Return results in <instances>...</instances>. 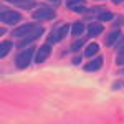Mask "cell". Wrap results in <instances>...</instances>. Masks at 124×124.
I'll return each instance as SVG.
<instances>
[{"instance_id":"obj_1","label":"cell","mask_w":124,"mask_h":124,"mask_svg":"<svg viewBox=\"0 0 124 124\" xmlns=\"http://www.w3.org/2000/svg\"><path fill=\"white\" fill-rule=\"evenodd\" d=\"M33 53H35V46L33 45L30 48H27V50H22L18 55L15 56V66H17V70H25V68L28 66Z\"/></svg>"},{"instance_id":"obj_2","label":"cell","mask_w":124,"mask_h":124,"mask_svg":"<svg viewBox=\"0 0 124 124\" xmlns=\"http://www.w3.org/2000/svg\"><path fill=\"white\" fill-rule=\"evenodd\" d=\"M70 27H71V25H61L60 28H55V30H53V31L48 35V41H50V45L61 41V40L66 37V33L70 31Z\"/></svg>"},{"instance_id":"obj_3","label":"cell","mask_w":124,"mask_h":124,"mask_svg":"<svg viewBox=\"0 0 124 124\" xmlns=\"http://www.w3.org/2000/svg\"><path fill=\"white\" fill-rule=\"evenodd\" d=\"M2 22L7 23V25H15L22 20V15L15 10H8V8H2Z\"/></svg>"},{"instance_id":"obj_4","label":"cell","mask_w":124,"mask_h":124,"mask_svg":"<svg viewBox=\"0 0 124 124\" xmlns=\"http://www.w3.org/2000/svg\"><path fill=\"white\" fill-rule=\"evenodd\" d=\"M33 18L35 20H53L56 17V13H55V10L50 8V7H41V8H37L33 13Z\"/></svg>"},{"instance_id":"obj_5","label":"cell","mask_w":124,"mask_h":124,"mask_svg":"<svg viewBox=\"0 0 124 124\" xmlns=\"http://www.w3.org/2000/svg\"><path fill=\"white\" fill-rule=\"evenodd\" d=\"M38 27L40 25H35V23H25V25H22V27L13 30L12 35H13V37H27V35H30L31 31H35Z\"/></svg>"},{"instance_id":"obj_6","label":"cell","mask_w":124,"mask_h":124,"mask_svg":"<svg viewBox=\"0 0 124 124\" xmlns=\"http://www.w3.org/2000/svg\"><path fill=\"white\" fill-rule=\"evenodd\" d=\"M41 33H43V28L41 27H38V28L35 30V31H31L30 35H27V37H23V40L18 43V48H22V46H25V45H31L33 41L37 38H40L41 37Z\"/></svg>"},{"instance_id":"obj_7","label":"cell","mask_w":124,"mask_h":124,"mask_svg":"<svg viewBox=\"0 0 124 124\" xmlns=\"http://www.w3.org/2000/svg\"><path fill=\"white\" fill-rule=\"evenodd\" d=\"M50 53H51V46H50V43L46 45H41L38 48V53H37V56H35V61L37 63H43L48 56H50Z\"/></svg>"},{"instance_id":"obj_8","label":"cell","mask_w":124,"mask_h":124,"mask_svg":"<svg viewBox=\"0 0 124 124\" xmlns=\"http://www.w3.org/2000/svg\"><path fill=\"white\" fill-rule=\"evenodd\" d=\"M86 30H88V37L94 38V37H98V35H101V33H103L104 27H103L101 23H98V22H93V23H89V25L86 27Z\"/></svg>"},{"instance_id":"obj_9","label":"cell","mask_w":124,"mask_h":124,"mask_svg":"<svg viewBox=\"0 0 124 124\" xmlns=\"http://www.w3.org/2000/svg\"><path fill=\"white\" fill-rule=\"evenodd\" d=\"M101 66H103V58L98 56V58H94L93 61L86 63L85 66H83V70H85V71H98Z\"/></svg>"},{"instance_id":"obj_10","label":"cell","mask_w":124,"mask_h":124,"mask_svg":"<svg viewBox=\"0 0 124 124\" xmlns=\"http://www.w3.org/2000/svg\"><path fill=\"white\" fill-rule=\"evenodd\" d=\"M121 38V30H113L111 33H108V37H106V45L108 46H111V45H116L117 43V40Z\"/></svg>"},{"instance_id":"obj_11","label":"cell","mask_w":124,"mask_h":124,"mask_svg":"<svg viewBox=\"0 0 124 124\" xmlns=\"http://www.w3.org/2000/svg\"><path fill=\"white\" fill-rule=\"evenodd\" d=\"M5 2L15 3V5H18V7H22V8H31V7L35 5L33 0H5Z\"/></svg>"},{"instance_id":"obj_12","label":"cell","mask_w":124,"mask_h":124,"mask_svg":"<svg viewBox=\"0 0 124 124\" xmlns=\"http://www.w3.org/2000/svg\"><path fill=\"white\" fill-rule=\"evenodd\" d=\"M96 53H99V45L98 43H89L88 46H86V50H85V56H94Z\"/></svg>"},{"instance_id":"obj_13","label":"cell","mask_w":124,"mask_h":124,"mask_svg":"<svg viewBox=\"0 0 124 124\" xmlns=\"http://www.w3.org/2000/svg\"><path fill=\"white\" fill-rule=\"evenodd\" d=\"M85 23H83V22H75V23H73V25H71V33H73V35H81V33H83V31H85Z\"/></svg>"},{"instance_id":"obj_14","label":"cell","mask_w":124,"mask_h":124,"mask_svg":"<svg viewBox=\"0 0 124 124\" xmlns=\"http://www.w3.org/2000/svg\"><path fill=\"white\" fill-rule=\"evenodd\" d=\"M10 50H12V43H10V41H3V43L0 45V56L5 58L10 53Z\"/></svg>"},{"instance_id":"obj_15","label":"cell","mask_w":124,"mask_h":124,"mask_svg":"<svg viewBox=\"0 0 124 124\" xmlns=\"http://www.w3.org/2000/svg\"><path fill=\"white\" fill-rule=\"evenodd\" d=\"M79 5H85V0H68L66 2V7L68 8H76V7H79Z\"/></svg>"},{"instance_id":"obj_16","label":"cell","mask_w":124,"mask_h":124,"mask_svg":"<svg viewBox=\"0 0 124 124\" xmlns=\"http://www.w3.org/2000/svg\"><path fill=\"white\" fill-rule=\"evenodd\" d=\"M113 17H114V15H113L111 12H108V10H104L103 13H99V15H98V18L101 20V22H108V20H113Z\"/></svg>"},{"instance_id":"obj_17","label":"cell","mask_w":124,"mask_h":124,"mask_svg":"<svg viewBox=\"0 0 124 124\" xmlns=\"http://www.w3.org/2000/svg\"><path fill=\"white\" fill-rule=\"evenodd\" d=\"M116 63H117V65H121V66L124 65V48H121V50H117V56H116Z\"/></svg>"},{"instance_id":"obj_18","label":"cell","mask_w":124,"mask_h":124,"mask_svg":"<svg viewBox=\"0 0 124 124\" xmlns=\"http://www.w3.org/2000/svg\"><path fill=\"white\" fill-rule=\"evenodd\" d=\"M85 41H86L85 38H79V40H78V41H75V43L71 45V51H78L79 48H81V46H83V45H85Z\"/></svg>"},{"instance_id":"obj_19","label":"cell","mask_w":124,"mask_h":124,"mask_svg":"<svg viewBox=\"0 0 124 124\" xmlns=\"http://www.w3.org/2000/svg\"><path fill=\"white\" fill-rule=\"evenodd\" d=\"M116 48H117V50H121V48H124V37H123V35H121V38H119V41L116 43Z\"/></svg>"},{"instance_id":"obj_20","label":"cell","mask_w":124,"mask_h":124,"mask_svg":"<svg viewBox=\"0 0 124 124\" xmlns=\"http://www.w3.org/2000/svg\"><path fill=\"white\" fill-rule=\"evenodd\" d=\"M73 63H75V65H79V63H81V56H76L73 60Z\"/></svg>"},{"instance_id":"obj_21","label":"cell","mask_w":124,"mask_h":124,"mask_svg":"<svg viewBox=\"0 0 124 124\" xmlns=\"http://www.w3.org/2000/svg\"><path fill=\"white\" fill-rule=\"evenodd\" d=\"M113 2H114V3H121L123 0H113Z\"/></svg>"},{"instance_id":"obj_22","label":"cell","mask_w":124,"mask_h":124,"mask_svg":"<svg viewBox=\"0 0 124 124\" xmlns=\"http://www.w3.org/2000/svg\"><path fill=\"white\" fill-rule=\"evenodd\" d=\"M51 2H58V3H60V0H51Z\"/></svg>"}]
</instances>
